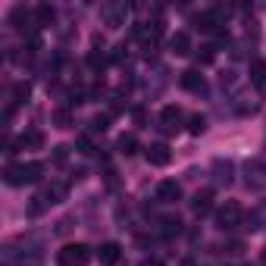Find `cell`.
<instances>
[{
	"label": "cell",
	"instance_id": "cell-14",
	"mask_svg": "<svg viewBox=\"0 0 266 266\" xmlns=\"http://www.w3.org/2000/svg\"><path fill=\"white\" fill-rule=\"evenodd\" d=\"M119 150H122L125 157H132V153L138 150V138H135V135H122V138H119Z\"/></svg>",
	"mask_w": 266,
	"mask_h": 266
},
{
	"label": "cell",
	"instance_id": "cell-7",
	"mask_svg": "<svg viewBox=\"0 0 266 266\" xmlns=\"http://www.w3.org/2000/svg\"><path fill=\"white\" fill-rule=\"evenodd\" d=\"M119 254H122V247H119L116 241L100 244V251H97V257H100V263H104V266H113V263L119 260Z\"/></svg>",
	"mask_w": 266,
	"mask_h": 266
},
{
	"label": "cell",
	"instance_id": "cell-5",
	"mask_svg": "<svg viewBox=\"0 0 266 266\" xmlns=\"http://www.w3.org/2000/svg\"><path fill=\"white\" fill-rule=\"evenodd\" d=\"M160 122H163V128H166V132H176L178 128V122H182V110L178 107H163V113H160Z\"/></svg>",
	"mask_w": 266,
	"mask_h": 266
},
{
	"label": "cell",
	"instance_id": "cell-19",
	"mask_svg": "<svg viewBox=\"0 0 266 266\" xmlns=\"http://www.w3.org/2000/svg\"><path fill=\"white\" fill-rule=\"evenodd\" d=\"M38 22H41V25L54 22V10H50V6H38Z\"/></svg>",
	"mask_w": 266,
	"mask_h": 266
},
{
	"label": "cell",
	"instance_id": "cell-23",
	"mask_svg": "<svg viewBox=\"0 0 266 266\" xmlns=\"http://www.w3.org/2000/svg\"><path fill=\"white\" fill-rule=\"evenodd\" d=\"M66 157H69V148H57V150H54V160H57V163H63Z\"/></svg>",
	"mask_w": 266,
	"mask_h": 266
},
{
	"label": "cell",
	"instance_id": "cell-13",
	"mask_svg": "<svg viewBox=\"0 0 266 266\" xmlns=\"http://www.w3.org/2000/svg\"><path fill=\"white\" fill-rule=\"evenodd\" d=\"M19 148H44V135L41 132H25L19 138Z\"/></svg>",
	"mask_w": 266,
	"mask_h": 266
},
{
	"label": "cell",
	"instance_id": "cell-2",
	"mask_svg": "<svg viewBox=\"0 0 266 266\" xmlns=\"http://www.w3.org/2000/svg\"><path fill=\"white\" fill-rule=\"evenodd\" d=\"M57 260H59V266H85L91 260V247L88 244H66L57 254Z\"/></svg>",
	"mask_w": 266,
	"mask_h": 266
},
{
	"label": "cell",
	"instance_id": "cell-26",
	"mask_svg": "<svg viewBox=\"0 0 266 266\" xmlns=\"http://www.w3.org/2000/svg\"><path fill=\"white\" fill-rule=\"evenodd\" d=\"M144 266H160V263H157V260H150V263H144Z\"/></svg>",
	"mask_w": 266,
	"mask_h": 266
},
{
	"label": "cell",
	"instance_id": "cell-12",
	"mask_svg": "<svg viewBox=\"0 0 266 266\" xmlns=\"http://www.w3.org/2000/svg\"><path fill=\"white\" fill-rule=\"evenodd\" d=\"M31 97V85L29 82H16L13 85V104H25Z\"/></svg>",
	"mask_w": 266,
	"mask_h": 266
},
{
	"label": "cell",
	"instance_id": "cell-4",
	"mask_svg": "<svg viewBox=\"0 0 266 266\" xmlns=\"http://www.w3.org/2000/svg\"><path fill=\"white\" fill-rule=\"evenodd\" d=\"M169 160H173V150H169L166 144H150L148 148V163L150 166H169Z\"/></svg>",
	"mask_w": 266,
	"mask_h": 266
},
{
	"label": "cell",
	"instance_id": "cell-9",
	"mask_svg": "<svg viewBox=\"0 0 266 266\" xmlns=\"http://www.w3.org/2000/svg\"><path fill=\"white\" fill-rule=\"evenodd\" d=\"M66 191H69V185L66 182H54V185H47V191H44V204H59L66 197Z\"/></svg>",
	"mask_w": 266,
	"mask_h": 266
},
{
	"label": "cell",
	"instance_id": "cell-18",
	"mask_svg": "<svg viewBox=\"0 0 266 266\" xmlns=\"http://www.w3.org/2000/svg\"><path fill=\"white\" fill-rule=\"evenodd\" d=\"M178 229H182V222H178V219H163V235H176Z\"/></svg>",
	"mask_w": 266,
	"mask_h": 266
},
{
	"label": "cell",
	"instance_id": "cell-16",
	"mask_svg": "<svg viewBox=\"0 0 266 266\" xmlns=\"http://www.w3.org/2000/svg\"><path fill=\"white\" fill-rule=\"evenodd\" d=\"M204 128H207V119H204L201 113H197V116H191V119H188V132H191V135H201V132H204Z\"/></svg>",
	"mask_w": 266,
	"mask_h": 266
},
{
	"label": "cell",
	"instance_id": "cell-24",
	"mask_svg": "<svg viewBox=\"0 0 266 266\" xmlns=\"http://www.w3.org/2000/svg\"><path fill=\"white\" fill-rule=\"evenodd\" d=\"M79 150L82 153H91V141L88 138H79Z\"/></svg>",
	"mask_w": 266,
	"mask_h": 266
},
{
	"label": "cell",
	"instance_id": "cell-17",
	"mask_svg": "<svg viewBox=\"0 0 266 266\" xmlns=\"http://www.w3.org/2000/svg\"><path fill=\"white\" fill-rule=\"evenodd\" d=\"M251 79H254L257 85H263V82H266V63H263V59H257V63H254V69H251Z\"/></svg>",
	"mask_w": 266,
	"mask_h": 266
},
{
	"label": "cell",
	"instance_id": "cell-8",
	"mask_svg": "<svg viewBox=\"0 0 266 266\" xmlns=\"http://www.w3.org/2000/svg\"><path fill=\"white\" fill-rule=\"evenodd\" d=\"M169 47H173V54H178V57L191 54V38H188V31H176V35L169 38Z\"/></svg>",
	"mask_w": 266,
	"mask_h": 266
},
{
	"label": "cell",
	"instance_id": "cell-10",
	"mask_svg": "<svg viewBox=\"0 0 266 266\" xmlns=\"http://www.w3.org/2000/svg\"><path fill=\"white\" fill-rule=\"evenodd\" d=\"M191 207H194V213H197V216H207V213H210V207H213V194H210V191H197Z\"/></svg>",
	"mask_w": 266,
	"mask_h": 266
},
{
	"label": "cell",
	"instance_id": "cell-3",
	"mask_svg": "<svg viewBox=\"0 0 266 266\" xmlns=\"http://www.w3.org/2000/svg\"><path fill=\"white\" fill-rule=\"evenodd\" d=\"M216 222H219V229H235L241 222V207L235 201H226V207H219L216 213Z\"/></svg>",
	"mask_w": 266,
	"mask_h": 266
},
{
	"label": "cell",
	"instance_id": "cell-20",
	"mask_svg": "<svg viewBox=\"0 0 266 266\" xmlns=\"http://www.w3.org/2000/svg\"><path fill=\"white\" fill-rule=\"evenodd\" d=\"M107 125H110V116H94V122H91V128H94V132H104Z\"/></svg>",
	"mask_w": 266,
	"mask_h": 266
},
{
	"label": "cell",
	"instance_id": "cell-6",
	"mask_svg": "<svg viewBox=\"0 0 266 266\" xmlns=\"http://www.w3.org/2000/svg\"><path fill=\"white\" fill-rule=\"evenodd\" d=\"M178 194H182L178 182H169V178H166V182H160V185H157V197H160L163 204H173V201H178Z\"/></svg>",
	"mask_w": 266,
	"mask_h": 266
},
{
	"label": "cell",
	"instance_id": "cell-1",
	"mask_svg": "<svg viewBox=\"0 0 266 266\" xmlns=\"http://www.w3.org/2000/svg\"><path fill=\"white\" fill-rule=\"evenodd\" d=\"M41 173H44V163H41V160L22 163V166H6V182H10V185L38 182V178H41Z\"/></svg>",
	"mask_w": 266,
	"mask_h": 266
},
{
	"label": "cell",
	"instance_id": "cell-21",
	"mask_svg": "<svg viewBox=\"0 0 266 266\" xmlns=\"http://www.w3.org/2000/svg\"><path fill=\"white\" fill-rule=\"evenodd\" d=\"M204 50V54H197V63H213V57H216V54H213V47H201Z\"/></svg>",
	"mask_w": 266,
	"mask_h": 266
},
{
	"label": "cell",
	"instance_id": "cell-22",
	"mask_svg": "<svg viewBox=\"0 0 266 266\" xmlns=\"http://www.w3.org/2000/svg\"><path fill=\"white\" fill-rule=\"evenodd\" d=\"M241 251H244L241 241H229V247H226V254H241Z\"/></svg>",
	"mask_w": 266,
	"mask_h": 266
},
{
	"label": "cell",
	"instance_id": "cell-11",
	"mask_svg": "<svg viewBox=\"0 0 266 266\" xmlns=\"http://www.w3.org/2000/svg\"><path fill=\"white\" fill-rule=\"evenodd\" d=\"M178 82H182V88H185V91H201V88H204V79H201V75H197L194 69L182 72V79H178Z\"/></svg>",
	"mask_w": 266,
	"mask_h": 266
},
{
	"label": "cell",
	"instance_id": "cell-25",
	"mask_svg": "<svg viewBox=\"0 0 266 266\" xmlns=\"http://www.w3.org/2000/svg\"><path fill=\"white\" fill-rule=\"evenodd\" d=\"M260 266H266V247H263V254H260Z\"/></svg>",
	"mask_w": 266,
	"mask_h": 266
},
{
	"label": "cell",
	"instance_id": "cell-15",
	"mask_svg": "<svg viewBox=\"0 0 266 266\" xmlns=\"http://www.w3.org/2000/svg\"><path fill=\"white\" fill-rule=\"evenodd\" d=\"M54 122H57V128H69V125H72V113L59 107L57 113H54Z\"/></svg>",
	"mask_w": 266,
	"mask_h": 266
}]
</instances>
